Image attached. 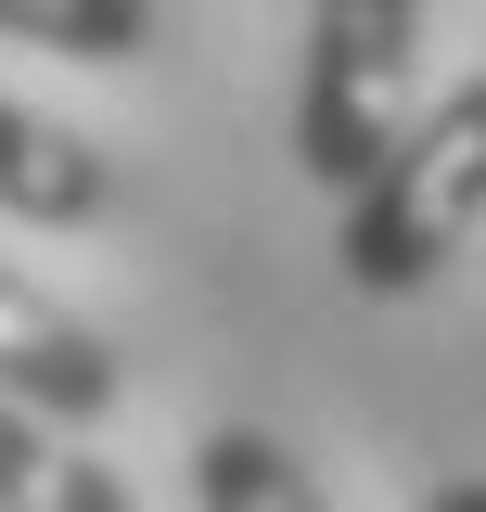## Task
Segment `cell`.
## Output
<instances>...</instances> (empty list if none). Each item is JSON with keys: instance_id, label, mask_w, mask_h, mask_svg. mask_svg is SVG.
<instances>
[{"instance_id": "obj_1", "label": "cell", "mask_w": 486, "mask_h": 512, "mask_svg": "<svg viewBox=\"0 0 486 512\" xmlns=\"http://www.w3.org/2000/svg\"><path fill=\"white\" fill-rule=\"evenodd\" d=\"M474 231H486V77H461L371 154L359 192H333V256H346L359 295L397 308V295L448 282V256Z\"/></svg>"}, {"instance_id": "obj_3", "label": "cell", "mask_w": 486, "mask_h": 512, "mask_svg": "<svg viewBox=\"0 0 486 512\" xmlns=\"http://www.w3.org/2000/svg\"><path fill=\"white\" fill-rule=\"evenodd\" d=\"M0 384H13L26 410H52V423H77V436H90V423H103V410L128 397L116 346H103L90 320L64 308V295H39V282H26L13 256H0Z\"/></svg>"}, {"instance_id": "obj_2", "label": "cell", "mask_w": 486, "mask_h": 512, "mask_svg": "<svg viewBox=\"0 0 486 512\" xmlns=\"http://www.w3.org/2000/svg\"><path fill=\"white\" fill-rule=\"evenodd\" d=\"M423 26L435 0H307L295 52V180L359 192L371 154L423 116Z\"/></svg>"}, {"instance_id": "obj_7", "label": "cell", "mask_w": 486, "mask_h": 512, "mask_svg": "<svg viewBox=\"0 0 486 512\" xmlns=\"http://www.w3.org/2000/svg\"><path fill=\"white\" fill-rule=\"evenodd\" d=\"M154 26H167L154 0H0V39L64 52V64H141Z\"/></svg>"}, {"instance_id": "obj_8", "label": "cell", "mask_w": 486, "mask_h": 512, "mask_svg": "<svg viewBox=\"0 0 486 512\" xmlns=\"http://www.w3.org/2000/svg\"><path fill=\"white\" fill-rule=\"evenodd\" d=\"M423 512H486V474H448V487H435Z\"/></svg>"}, {"instance_id": "obj_5", "label": "cell", "mask_w": 486, "mask_h": 512, "mask_svg": "<svg viewBox=\"0 0 486 512\" xmlns=\"http://www.w3.org/2000/svg\"><path fill=\"white\" fill-rule=\"evenodd\" d=\"M0 512H141V500H128L116 461L77 448V423L26 410V397L0 384Z\"/></svg>"}, {"instance_id": "obj_4", "label": "cell", "mask_w": 486, "mask_h": 512, "mask_svg": "<svg viewBox=\"0 0 486 512\" xmlns=\"http://www.w3.org/2000/svg\"><path fill=\"white\" fill-rule=\"evenodd\" d=\"M103 205H116L103 141H77L64 116H39V103L0 90V218L13 231H90Z\"/></svg>"}, {"instance_id": "obj_6", "label": "cell", "mask_w": 486, "mask_h": 512, "mask_svg": "<svg viewBox=\"0 0 486 512\" xmlns=\"http://www.w3.org/2000/svg\"><path fill=\"white\" fill-rule=\"evenodd\" d=\"M192 512H333V487L295 461V436L218 423V436H192Z\"/></svg>"}]
</instances>
